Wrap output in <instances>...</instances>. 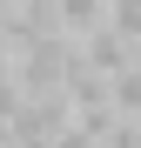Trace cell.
Listing matches in <instances>:
<instances>
[{
	"mask_svg": "<svg viewBox=\"0 0 141 148\" xmlns=\"http://www.w3.org/2000/svg\"><path fill=\"white\" fill-rule=\"evenodd\" d=\"M94 27H108V0H61V34L87 40Z\"/></svg>",
	"mask_w": 141,
	"mask_h": 148,
	"instance_id": "cell-1",
	"label": "cell"
},
{
	"mask_svg": "<svg viewBox=\"0 0 141 148\" xmlns=\"http://www.w3.org/2000/svg\"><path fill=\"white\" fill-rule=\"evenodd\" d=\"M7 7H14V0H0V14H7Z\"/></svg>",
	"mask_w": 141,
	"mask_h": 148,
	"instance_id": "cell-2",
	"label": "cell"
}]
</instances>
